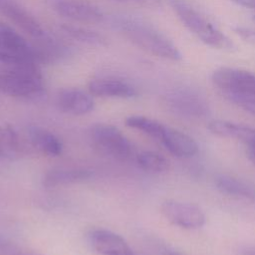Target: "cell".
Returning a JSON list of instances; mask_svg holds the SVG:
<instances>
[{
    "label": "cell",
    "mask_w": 255,
    "mask_h": 255,
    "mask_svg": "<svg viewBox=\"0 0 255 255\" xmlns=\"http://www.w3.org/2000/svg\"><path fill=\"white\" fill-rule=\"evenodd\" d=\"M112 24L124 37L145 52L170 61H180L182 55L175 44L155 26L129 15H118Z\"/></svg>",
    "instance_id": "obj_1"
},
{
    "label": "cell",
    "mask_w": 255,
    "mask_h": 255,
    "mask_svg": "<svg viewBox=\"0 0 255 255\" xmlns=\"http://www.w3.org/2000/svg\"><path fill=\"white\" fill-rule=\"evenodd\" d=\"M177 17L185 28L205 45L219 50H232V41L213 23L184 0H171Z\"/></svg>",
    "instance_id": "obj_2"
},
{
    "label": "cell",
    "mask_w": 255,
    "mask_h": 255,
    "mask_svg": "<svg viewBox=\"0 0 255 255\" xmlns=\"http://www.w3.org/2000/svg\"><path fill=\"white\" fill-rule=\"evenodd\" d=\"M211 82L224 98L238 107L255 103V74L250 71L221 67L213 71Z\"/></svg>",
    "instance_id": "obj_3"
},
{
    "label": "cell",
    "mask_w": 255,
    "mask_h": 255,
    "mask_svg": "<svg viewBox=\"0 0 255 255\" xmlns=\"http://www.w3.org/2000/svg\"><path fill=\"white\" fill-rule=\"evenodd\" d=\"M0 92L19 99H34L44 92V81L38 68L0 69Z\"/></svg>",
    "instance_id": "obj_4"
},
{
    "label": "cell",
    "mask_w": 255,
    "mask_h": 255,
    "mask_svg": "<svg viewBox=\"0 0 255 255\" xmlns=\"http://www.w3.org/2000/svg\"><path fill=\"white\" fill-rule=\"evenodd\" d=\"M90 138L99 152L116 159L125 160L133 152L128 137L112 125H94L90 129Z\"/></svg>",
    "instance_id": "obj_5"
},
{
    "label": "cell",
    "mask_w": 255,
    "mask_h": 255,
    "mask_svg": "<svg viewBox=\"0 0 255 255\" xmlns=\"http://www.w3.org/2000/svg\"><path fill=\"white\" fill-rule=\"evenodd\" d=\"M163 216L173 225L184 229H197L204 225L205 215L196 204L166 200L160 206Z\"/></svg>",
    "instance_id": "obj_6"
},
{
    "label": "cell",
    "mask_w": 255,
    "mask_h": 255,
    "mask_svg": "<svg viewBox=\"0 0 255 255\" xmlns=\"http://www.w3.org/2000/svg\"><path fill=\"white\" fill-rule=\"evenodd\" d=\"M0 12L37 42L50 37L41 23L15 0H0Z\"/></svg>",
    "instance_id": "obj_7"
},
{
    "label": "cell",
    "mask_w": 255,
    "mask_h": 255,
    "mask_svg": "<svg viewBox=\"0 0 255 255\" xmlns=\"http://www.w3.org/2000/svg\"><path fill=\"white\" fill-rule=\"evenodd\" d=\"M172 109L182 115L200 117L207 111L205 99L190 87H179L172 90L166 97Z\"/></svg>",
    "instance_id": "obj_8"
},
{
    "label": "cell",
    "mask_w": 255,
    "mask_h": 255,
    "mask_svg": "<svg viewBox=\"0 0 255 255\" xmlns=\"http://www.w3.org/2000/svg\"><path fill=\"white\" fill-rule=\"evenodd\" d=\"M56 12L70 20L83 23H98L105 18L103 11L96 5L80 0H58L54 4Z\"/></svg>",
    "instance_id": "obj_9"
},
{
    "label": "cell",
    "mask_w": 255,
    "mask_h": 255,
    "mask_svg": "<svg viewBox=\"0 0 255 255\" xmlns=\"http://www.w3.org/2000/svg\"><path fill=\"white\" fill-rule=\"evenodd\" d=\"M0 48L25 55L39 64L45 63L43 54L37 44L31 43L12 26L2 21H0Z\"/></svg>",
    "instance_id": "obj_10"
},
{
    "label": "cell",
    "mask_w": 255,
    "mask_h": 255,
    "mask_svg": "<svg viewBox=\"0 0 255 255\" xmlns=\"http://www.w3.org/2000/svg\"><path fill=\"white\" fill-rule=\"evenodd\" d=\"M89 241L102 255H133L132 249L121 235L107 229L92 230Z\"/></svg>",
    "instance_id": "obj_11"
},
{
    "label": "cell",
    "mask_w": 255,
    "mask_h": 255,
    "mask_svg": "<svg viewBox=\"0 0 255 255\" xmlns=\"http://www.w3.org/2000/svg\"><path fill=\"white\" fill-rule=\"evenodd\" d=\"M56 103L61 111L73 116L86 115L93 111L95 106L90 94L76 88L61 90L57 95Z\"/></svg>",
    "instance_id": "obj_12"
},
{
    "label": "cell",
    "mask_w": 255,
    "mask_h": 255,
    "mask_svg": "<svg viewBox=\"0 0 255 255\" xmlns=\"http://www.w3.org/2000/svg\"><path fill=\"white\" fill-rule=\"evenodd\" d=\"M92 95L102 98L129 99L137 95V90L128 82L116 78H97L89 83Z\"/></svg>",
    "instance_id": "obj_13"
},
{
    "label": "cell",
    "mask_w": 255,
    "mask_h": 255,
    "mask_svg": "<svg viewBox=\"0 0 255 255\" xmlns=\"http://www.w3.org/2000/svg\"><path fill=\"white\" fill-rule=\"evenodd\" d=\"M159 141L170 153L177 157H190L198 150L197 143L191 136L167 126Z\"/></svg>",
    "instance_id": "obj_14"
},
{
    "label": "cell",
    "mask_w": 255,
    "mask_h": 255,
    "mask_svg": "<svg viewBox=\"0 0 255 255\" xmlns=\"http://www.w3.org/2000/svg\"><path fill=\"white\" fill-rule=\"evenodd\" d=\"M207 128L216 135L235 138L243 142L246 146L255 143V128L244 125L234 124L228 121L214 120L208 123Z\"/></svg>",
    "instance_id": "obj_15"
},
{
    "label": "cell",
    "mask_w": 255,
    "mask_h": 255,
    "mask_svg": "<svg viewBox=\"0 0 255 255\" xmlns=\"http://www.w3.org/2000/svg\"><path fill=\"white\" fill-rule=\"evenodd\" d=\"M216 188L222 193L240 197L255 203V185L233 175L219 174L215 177Z\"/></svg>",
    "instance_id": "obj_16"
},
{
    "label": "cell",
    "mask_w": 255,
    "mask_h": 255,
    "mask_svg": "<svg viewBox=\"0 0 255 255\" xmlns=\"http://www.w3.org/2000/svg\"><path fill=\"white\" fill-rule=\"evenodd\" d=\"M28 137L33 147L44 154L58 156L62 153L63 144L61 140L53 132L43 128L29 127Z\"/></svg>",
    "instance_id": "obj_17"
},
{
    "label": "cell",
    "mask_w": 255,
    "mask_h": 255,
    "mask_svg": "<svg viewBox=\"0 0 255 255\" xmlns=\"http://www.w3.org/2000/svg\"><path fill=\"white\" fill-rule=\"evenodd\" d=\"M91 171L84 168L53 169L45 174L43 183L46 187H55L71 183L82 182L91 177Z\"/></svg>",
    "instance_id": "obj_18"
},
{
    "label": "cell",
    "mask_w": 255,
    "mask_h": 255,
    "mask_svg": "<svg viewBox=\"0 0 255 255\" xmlns=\"http://www.w3.org/2000/svg\"><path fill=\"white\" fill-rule=\"evenodd\" d=\"M62 31L70 38L81 42L83 44H87L90 46H106L107 45V39L100 33L81 27V26H75V25H69L65 24L61 27Z\"/></svg>",
    "instance_id": "obj_19"
},
{
    "label": "cell",
    "mask_w": 255,
    "mask_h": 255,
    "mask_svg": "<svg viewBox=\"0 0 255 255\" xmlns=\"http://www.w3.org/2000/svg\"><path fill=\"white\" fill-rule=\"evenodd\" d=\"M126 125L131 128L141 130L157 140H160L166 127L158 121L143 116H130L127 118Z\"/></svg>",
    "instance_id": "obj_20"
},
{
    "label": "cell",
    "mask_w": 255,
    "mask_h": 255,
    "mask_svg": "<svg viewBox=\"0 0 255 255\" xmlns=\"http://www.w3.org/2000/svg\"><path fill=\"white\" fill-rule=\"evenodd\" d=\"M38 67L39 63L32 58L0 48V69H30Z\"/></svg>",
    "instance_id": "obj_21"
},
{
    "label": "cell",
    "mask_w": 255,
    "mask_h": 255,
    "mask_svg": "<svg viewBox=\"0 0 255 255\" xmlns=\"http://www.w3.org/2000/svg\"><path fill=\"white\" fill-rule=\"evenodd\" d=\"M136 161L143 170L153 173L163 172L169 166L168 160L164 156L150 150H145L137 154Z\"/></svg>",
    "instance_id": "obj_22"
},
{
    "label": "cell",
    "mask_w": 255,
    "mask_h": 255,
    "mask_svg": "<svg viewBox=\"0 0 255 255\" xmlns=\"http://www.w3.org/2000/svg\"><path fill=\"white\" fill-rule=\"evenodd\" d=\"M233 31L243 41L249 43L252 46H255V30L254 29L249 27H244V26H235L233 27Z\"/></svg>",
    "instance_id": "obj_23"
},
{
    "label": "cell",
    "mask_w": 255,
    "mask_h": 255,
    "mask_svg": "<svg viewBox=\"0 0 255 255\" xmlns=\"http://www.w3.org/2000/svg\"><path fill=\"white\" fill-rule=\"evenodd\" d=\"M118 2H126L130 4H135L138 6L148 7V8H156L160 6V0H113Z\"/></svg>",
    "instance_id": "obj_24"
},
{
    "label": "cell",
    "mask_w": 255,
    "mask_h": 255,
    "mask_svg": "<svg viewBox=\"0 0 255 255\" xmlns=\"http://www.w3.org/2000/svg\"><path fill=\"white\" fill-rule=\"evenodd\" d=\"M230 1L245 8L255 9V0H230Z\"/></svg>",
    "instance_id": "obj_25"
},
{
    "label": "cell",
    "mask_w": 255,
    "mask_h": 255,
    "mask_svg": "<svg viewBox=\"0 0 255 255\" xmlns=\"http://www.w3.org/2000/svg\"><path fill=\"white\" fill-rule=\"evenodd\" d=\"M239 107L242 108L243 110H245L246 112L255 116V103H246V104H242Z\"/></svg>",
    "instance_id": "obj_26"
},
{
    "label": "cell",
    "mask_w": 255,
    "mask_h": 255,
    "mask_svg": "<svg viewBox=\"0 0 255 255\" xmlns=\"http://www.w3.org/2000/svg\"><path fill=\"white\" fill-rule=\"evenodd\" d=\"M247 155L249 159L255 164V143L247 146Z\"/></svg>",
    "instance_id": "obj_27"
},
{
    "label": "cell",
    "mask_w": 255,
    "mask_h": 255,
    "mask_svg": "<svg viewBox=\"0 0 255 255\" xmlns=\"http://www.w3.org/2000/svg\"><path fill=\"white\" fill-rule=\"evenodd\" d=\"M243 255H255V249L252 248V249H247L244 251Z\"/></svg>",
    "instance_id": "obj_28"
},
{
    "label": "cell",
    "mask_w": 255,
    "mask_h": 255,
    "mask_svg": "<svg viewBox=\"0 0 255 255\" xmlns=\"http://www.w3.org/2000/svg\"><path fill=\"white\" fill-rule=\"evenodd\" d=\"M169 255H182V254H180V253H178V252H170Z\"/></svg>",
    "instance_id": "obj_29"
},
{
    "label": "cell",
    "mask_w": 255,
    "mask_h": 255,
    "mask_svg": "<svg viewBox=\"0 0 255 255\" xmlns=\"http://www.w3.org/2000/svg\"><path fill=\"white\" fill-rule=\"evenodd\" d=\"M253 19H254V21H255V15H254V17H253Z\"/></svg>",
    "instance_id": "obj_30"
}]
</instances>
